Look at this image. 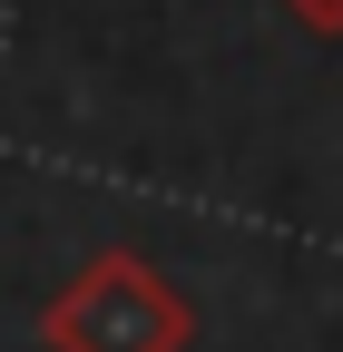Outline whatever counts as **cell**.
I'll use <instances>...</instances> for the list:
<instances>
[{"label": "cell", "mask_w": 343, "mask_h": 352, "mask_svg": "<svg viewBox=\"0 0 343 352\" xmlns=\"http://www.w3.org/2000/svg\"><path fill=\"white\" fill-rule=\"evenodd\" d=\"M284 20L314 30V39H343V0H284Z\"/></svg>", "instance_id": "obj_2"}, {"label": "cell", "mask_w": 343, "mask_h": 352, "mask_svg": "<svg viewBox=\"0 0 343 352\" xmlns=\"http://www.w3.org/2000/svg\"><path fill=\"white\" fill-rule=\"evenodd\" d=\"M187 333H196L187 294L147 254H127V245L89 254L50 294V314H39V342L50 352H187Z\"/></svg>", "instance_id": "obj_1"}]
</instances>
